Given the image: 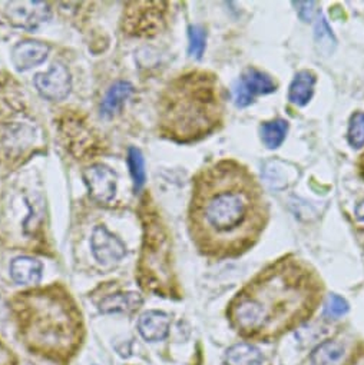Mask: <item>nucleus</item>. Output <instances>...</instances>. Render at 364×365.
Here are the masks:
<instances>
[{
  "label": "nucleus",
  "instance_id": "1",
  "mask_svg": "<svg viewBox=\"0 0 364 365\" xmlns=\"http://www.w3.org/2000/svg\"><path fill=\"white\" fill-rule=\"evenodd\" d=\"M268 222V201L244 163L220 159L193 178L188 232L203 255L237 258L260 241Z\"/></svg>",
  "mask_w": 364,
  "mask_h": 365
},
{
  "label": "nucleus",
  "instance_id": "2",
  "mask_svg": "<svg viewBox=\"0 0 364 365\" xmlns=\"http://www.w3.org/2000/svg\"><path fill=\"white\" fill-rule=\"evenodd\" d=\"M321 298L315 272L293 255L264 268L231 301L228 318L243 335H274L308 318Z\"/></svg>",
  "mask_w": 364,
  "mask_h": 365
},
{
  "label": "nucleus",
  "instance_id": "3",
  "mask_svg": "<svg viewBox=\"0 0 364 365\" xmlns=\"http://www.w3.org/2000/svg\"><path fill=\"white\" fill-rule=\"evenodd\" d=\"M227 92L218 76L208 71H190L173 78L158 103V128L176 143L198 142L224 123Z\"/></svg>",
  "mask_w": 364,
  "mask_h": 365
},
{
  "label": "nucleus",
  "instance_id": "4",
  "mask_svg": "<svg viewBox=\"0 0 364 365\" xmlns=\"http://www.w3.org/2000/svg\"><path fill=\"white\" fill-rule=\"evenodd\" d=\"M14 307L21 334L32 351L52 359L75 354L82 339V318L62 288L52 285L18 294Z\"/></svg>",
  "mask_w": 364,
  "mask_h": 365
},
{
  "label": "nucleus",
  "instance_id": "5",
  "mask_svg": "<svg viewBox=\"0 0 364 365\" xmlns=\"http://www.w3.org/2000/svg\"><path fill=\"white\" fill-rule=\"evenodd\" d=\"M145 218V237H143V251L141 258V275L145 277L142 285L152 289L153 287L165 285L171 281L169 271V244L168 235L161 224L159 217L152 211L146 210Z\"/></svg>",
  "mask_w": 364,
  "mask_h": 365
},
{
  "label": "nucleus",
  "instance_id": "6",
  "mask_svg": "<svg viewBox=\"0 0 364 365\" xmlns=\"http://www.w3.org/2000/svg\"><path fill=\"white\" fill-rule=\"evenodd\" d=\"M125 24L131 35H155L165 22L168 4L163 2H138L128 5Z\"/></svg>",
  "mask_w": 364,
  "mask_h": 365
},
{
  "label": "nucleus",
  "instance_id": "7",
  "mask_svg": "<svg viewBox=\"0 0 364 365\" xmlns=\"http://www.w3.org/2000/svg\"><path fill=\"white\" fill-rule=\"evenodd\" d=\"M275 91H277V83L270 75H267L260 69L248 68L243 72L236 86L234 101L238 108H246L251 105L257 96L270 95Z\"/></svg>",
  "mask_w": 364,
  "mask_h": 365
},
{
  "label": "nucleus",
  "instance_id": "8",
  "mask_svg": "<svg viewBox=\"0 0 364 365\" xmlns=\"http://www.w3.org/2000/svg\"><path fill=\"white\" fill-rule=\"evenodd\" d=\"M89 195L99 204H109L116 194V173L106 165L95 163L82 172Z\"/></svg>",
  "mask_w": 364,
  "mask_h": 365
},
{
  "label": "nucleus",
  "instance_id": "9",
  "mask_svg": "<svg viewBox=\"0 0 364 365\" xmlns=\"http://www.w3.org/2000/svg\"><path fill=\"white\" fill-rule=\"evenodd\" d=\"M35 86L45 99L52 102L64 101L72 89L71 73L64 65L54 63L48 72L35 76Z\"/></svg>",
  "mask_w": 364,
  "mask_h": 365
},
{
  "label": "nucleus",
  "instance_id": "10",
  "mask_svg": "<svg viewBox=\"0 0 364 365\" xmlns=\"http://www.w3.org/2000/svg\"><path fill=\"white\" fill-rule=\"evenodd\" d=\"M91 250L95 259L103 267H111L119 262L126 254L125 244L113 234H111L103 225H98L93 230L91 238Z\"/></svg>",
  "mask_w": 364,
  "mask_h": 365
},
{
  "label": "nucleus",
  "instance_id": "11",
  "mask_svg": "<svg viewBox=\"0 0 364 365\" xmlns=\"http://www.w3.org/2000/svg\"><path fill=\"white\" fill-rule=\"evenodd\" d=\"M6 16L12 25L34 31L49 19L51 9L45 2H11L6 8Z\"/></svg>",
  "mask_w": 364,
  "mask_h": 365
},
{
  "label": "nucleus",
  "instance_id": "12",
  "mask_svg": "<svg viewBox=\"0 0 364 365\" xmlns=\"http://www.w3.org/2000/svg\"><path fill=\"white\" fill-rule=\"evenodd\" d=\"M49 46L39 41L19 42L12 51V62L19 72H25L44 63L48 58Z\"/></svg>",
  "mask_w": 364,
  "mask_h": 365
},
{
  "label": "nucleus",
  "instance_id": "13",
  "mask_svg": "<svg viewBox=\"0 0 364 365\" xmlns=\"http://www.w3.org/2000/svg\"><path fill=\"white\" fill-rule=\"evenodd\" d=\"M171 317L163 311L151 309L141 315L138 321L139 334L149 342H158L168 336Z\"/></svg>",
  "mask_w": 364,
  "mask_h": 365
},
{
  "label": "nucleus",
  "instance_id": "14",
  "mask_svg": "<svg viewBox=\"0 0 364 365\" xmlns=\"http://www.w3.org/2000/svg\"><path fill=\"white\" fill-rule=\"evenodd\" d=\"M44 265L32 257H16L11 262V277L19 285H35L42 278Z\"/></svg>",
  "mask_w": 364,
  "mask_h": 365
},
{
  "label": "nucleus",
  "instance_id": "15",
  "mask_svg": "<svg viewBox=\"0 0 364 365\" xmlns=\"http://www.w3.org/2000/svg\"><path fill=\"white\" fill-rule=\"evenodd\" d=\"M317 76L311 71H300L295 73L290 88H288V101L297 106H305L313 95Z\"/></svg>",
  "mask_w": 364,
  "mask_h": 365
},
{
  "label": "nucleus",
  "instance_id": "16",
  "mask_svg": "<svg viewBox=\"0 0 364 365\" xmlns=\"http://www.w3.org/2000/svg\"><path fill=\"white\" fill-rule=\"evenodd\" d=\"M132 92H133V88L129 82L119 81V82L113 83L102 101L101 113L108 118L113 116L123 106V103L129 99Z\"/></svg>",
  "mask_w": 364,
  "mask_h": 365
},
{
  "label": "nucleus",
  "instance_id": "17",
  "mask_svg": "<svg viewBox=\"0 0 364 365\" xmlns=\"http://www.w3.org/2000/svg\"><path fill=\"white\" fill-rule=\"evenodd\" d=\"M142 298L136 292H121V294H112L103 298L99 304V309L103 314H112V312H131L141 307Z\"/></svg>",
  "mask_w": 364,
  "mask_h": 365
},
{
  "label": "nucleus",
  "instance_id": "18",
  "mask_svg": "<svg viewBox=\"0 0 364 365\" xmlns=\"http://www.w3.org/2000/svg\"><path fill=\"white\" fill-rule=\"evenodd\" d=\"M226 364L227 365H261L263 354L256 345L250 342H240L227 349Z\"/></svg>",
  "mask_w": 364,
  "mask_h": 365
},
{
  "label": "nucleus",
  "instance_id": "19",
  "mask_svg": "<svg viewBox=\"0 0 364 365\" xmlns=\"http://www.w3.org/2000/svg\"><path fill=\"white\" fill-rule=\"evenodd\" d=\"M343 355L344 348L341 344L335 341H325L313 349L310 359L313 365H338Z\"/></svg>",
  "mask_w": 364,
  "mask_h": 365
},
{
  "label": "nucleus",
  "instance_id": "20",
  "mask_svg": "<svg viewBox=\"0 0 364 365\" xmlns=\"http://www.w3.org/2000/svg\"><path fill=\"white\" fill-rule=\"evenodd\" d=\"M288 132V122L284 119H275L264 122L260 128L261 140L268 149H277L285 140Z\"/></svg>",
  "mask_w": 364,
  "mask_h": 365
},
{
  "label": "nucleus",
  "instance_id": "21",
  "mask_svg": "<svg viewBox=\"0 0 364 365\" xmlns=\"http://www.w3.org/2000/svg\"><path fill=\"white\" fill-rule=\"evenodd\" d=\"M128 166H129L131 176L133 179L135 191H139L143 187L145 179H146L145 160H143V156H142L139 149L129 148V150H128Z\"/></svg>",
  "mask_w": 364,
  "mask_h": 365
},
{
  "label": "nucleus",
  "instance_id": "22",
  "mask_svg": "<svg viewBox=\"0 0 364 365\" xmlns=\"http://www.w3.org/2000/svg\"><path fill=\"white\" fill-rule=\"evenodd\" d=\"M347 140L354 149H361L364 146V112L357 110L350 116Z\"/></svg>",
  "mask_w": 364,
  "mask_h": 365
},
{
  "label": "nucleus",
  "instance_id": "23",
  "mask_svg": "<svg viewBox=\"0 0 364 365\" xmlns=\"http://www.w3.org/2000/svg\"><path fill=\"white\" fill-rule=\"evenodd\" d=\"M188 38H190V48H188L190 55L196 59H201L206 51L207 31L200 25H193L188 29Z\"/></svg>",
  "mask_w": 364,
  "mask_h": 365
},
{
  "label": "nucleus",
  "instance_id": "24",
  "mask_svg": "<svg viewBox=\"0 0 364 365\" xmlns=\"http://www.w3.org/2000/svg\"><path fill=\"white\" fill-rule=\"evenodd\" d=\"M348 308H350L348 302L343 297H340L337 294H331L324 305V315L327 318L337 319V318L345 315L348 312Z\"/></svg>",
  "mask_w": 364,
  "mask_h": 365
},
{
  "label": "nucleus",
  "instance_id": "25",
  "mask_svg": "<svg viewBox=\"0 0 364 365\" xmlns=\"http://www.w3.org/2000/svg\"><path fill=\"white\" fill-rule=\"evenodd\" d=\"M15 358L12 352L0 341V365H15Z\"/></svg>",
  "mask_w": 364,
  "mask_h": 365
},
{
  "label": "nucleus",
  "instance_id": "26",
  "mask_svg": "<svg viewBox=\"0 0 364 365\" xmlns=\"http://www.w3.org/2000/svg\"><path fill=\"white\" fill-rule=\"evenodd\" d=\"M355 218L360 221H364V200L358 202V205L355 207Z\"/></svg>",
  "mask_w": 364,
  "mask_h": 365
},
{
  "label": "nucleus",
  "instance_id": "27",
  "mask_svg": "<svg viewBox=\"0 0 364 365\" xmlns=\"http://www.w3.org/2000/svg\"><path fill=\"white\" fill-rule=\"evenodd\" d=\"M357 169H358V175L364 179V152L361 153L358 162H357Z\"/></svg>",
  "mask_w": 364,
  "mask_h": 365
}]
</instances>
